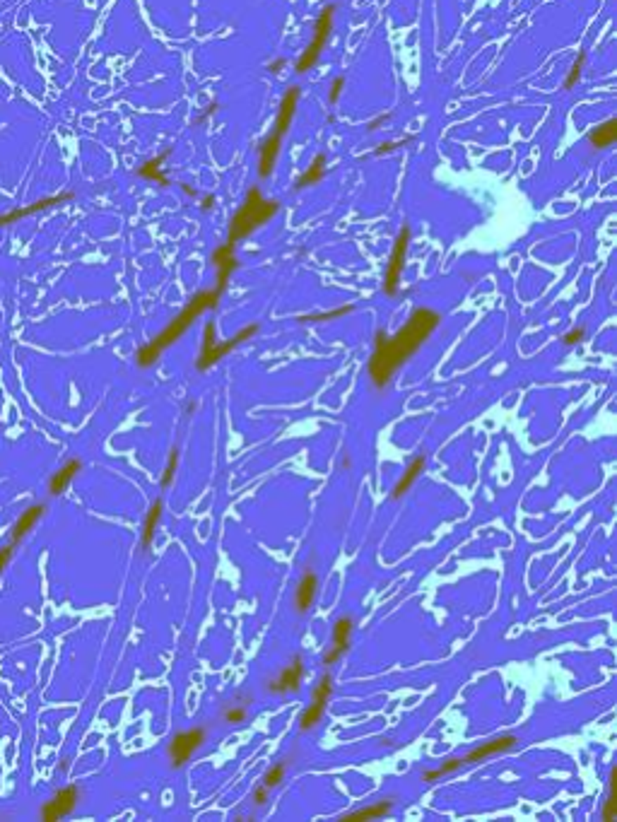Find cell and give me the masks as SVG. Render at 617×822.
I'll list each match as a JSON object with an SVG mask.
<instances>
[{
  "label": "cell",
  "instance_id": "cell-25",
  "mask_svg": "<svg viewBox=\"0 0 617 822\" xmlns=\"http://www.w3.org/2000/svg\"><path fill=\"white\" fill-rule=\"evenodd\" d=\"M354 307L352 304H345V307H338L333 311H324V314H307V316H299V321L302 324H326V321H336V319H343V316L352 314Z\"/></svg>",
  "mask_w": 617,
  "mask_h": 822
},
{
  "label": "cell",
  "instance_id": "cell-4",
  "mask_svg": "<svg viewBox=\"0 0 617 822\" xmlns=\"http://www.w3.org/2000/svg\"><path fill=\"white\" fill-rule=\"evenodd\" d=\"M277 210H280V205H277L275 201H268V198L260 193V188H251V191L246 193V201L241 203V208L237 210L234 218H232V222H230L227 244L237 246L239 241H244L248 234H253V232L260 230L265 222H270L272 218H275Z\"/></svg>",
  "mask_w": 617,
  "mask_h": 822
},
{
  "label": "cell",
  "instance_id": "cell-20",
  "mask_svg": "<svg viewBox=\"0 0 617 822\" xmlns=\"http://www.w3.org/2000/svg\"><path fill=\"white\" fill-rule=\"evenodd\" d=\"M425 465H427L425 456H415L413 460H410V465L405 468V473L400 475V480L396 482V487H393V497L400 499L403 494H408L410 487L415 485V480H418V477L425 473Z\"/></svg>",
  "mask_w": 617,
  "mask_h": 822
},
{
  "label": "cell",
  "instance_id": "cell-9",
  "mask_svg": "<svg viewBox=\"0 0 617 822\" xmlns=\"http://www.w3.org/2000/svg\"><path fill=\"white\" fill-rule=\"evenodd\" d=\"M77 803H80V788H77L75 784L63 786L60 791H55L53 798H48V801L41 805V820L44 822H58V820L68 818V815L75 810Z\"/></svg>",
  "mask_w": 617,
  "mask_h": 822
},
{
  "label": "cell",
  "instance_id": "cell-26",
  "mask_svg": "<svg viewBox=\"0 0 617 822\" xmlns=\"http://www.w3.org/2000/svg\"><path fill=\"white\" fill-rule=\"evenodd\" d=\"M176 468H179V451H171L169 453V460H166V468L162 473V487H171L174 485V477H176Z\"/></svg>",
  "mask_w": 617,
  "mask_h": 822
},
{
  "label": "cell",
  "instance_id": "cell-7",
  "mask_svg": "<svg viewBox=\"0 0 617 822\" xmlns=\"http://www.w3.org/2000/svg\"><path fill=\"white\" fill-rule=\"evenodd\" d=\"M408 246H410V227L403 225L396 241H393L391 256H388V263H386V273H383V292L388 297H396L398 294L400 277H403L405 260H408Z\"/></svg>",
  "mask_w": 617,
  "mask_h": 822
},
{
  "label": "cell",
  "instance_id": "cell-29",
  "mask_svg": "<svg viewBox=\"0 0 617 822\" xmlns=\"http://www.w3.org/2000/svg\"><path fill=\"white\" fill-rule=\"evenodd\" d=\"M617 815V791H610L608 801L603 803V810H600V818L603 822H613Z\"/></svg>",
  "mask_w": 617,
  "mask_h": 822
},
{
  "label": "cell",
  "instance_id": "cell-15",
  "mask_svg": "<svg viewBox=\"0 0 617 822\" xmlns=\"http://www.w3.org/2000/svg\"><path fill=\"white\" fill-rule=\"evenodd\" d=\"M70 198H73V193H60V196L41 198V201H37V203L27 205V208H18V210H13V213H8V215H0V227H8V225H13V222H18V220H25V218H29V215L44 213V210H48V208H55V205H60V203L70 201Z\"/></svg>",
  "mask_w": 617,
  "mask_h": 822
},
{
  "label": "cell",
  "instance_id": "cell-24",
  "mask_svg": "<svg viewBox=\"0 0 617 822\" xmlns=\"http://www.w3.org/2000/svg\"><path fill=\"white\" fill-rule=\"evenodd\" d=\"M326 176V154H316L314 159H311V164L304 169V174L297 179V188H309L314 186V183H319L321 179Z\"/></svg>",
  "mask_w": 617,
  "mask_h": 822
},
{
  "label": "cell",
  "instance_id": "cell-34",
  "mask_svg": "<svg viewBox=\"0 0 617 822\" xmlns=\"http://www.w3.org/2000/svg\"><path fill=\"white\" fill-rule=\"evenodd\" d=\"M15 548H18V545H13V543H10V545H3V548H0V571L8 569L10 559H13V555H15Z\"/></svg>",
  "mask_w": 617,
  "mask_h": 822
},
{
  "label": "cell",
  "instance_id": "cell-12",
  "mask_svg": "<svg viewBox=\"0 0 617 822\" xmlns=\"http://www.w3.org/2000/svg\"><path fill=\"white\" fill-rule=\"evenodd\" d=\"M213 263L215 268H218V282H215V287L218 290L225 292L227 285H230V277L234 275V270L239 268V260H237V246H232V244H222L213 251Z\"/></svg>",
  "mask_w": 617,
  "mask_h": 822
},
{
  "label": "cell",
  "instance_id": "cell-23",
  "mask_svg": "<svg viewBox=\"0 0 617 822\" xmlns=\"http://www.w3.org/2000/svg\"><path fill=\"white\" fill-rule=\"evenodd\" d=\"M166 157H169V150H164L162 154H157V157H152V159H147L145 164L140 166V169H138V176H140V179H147V181H159L162 183V186H166V176H164V171H162V166H164V162H166Z\"/></svg>",
  "mask_w": 617,
  "mask_h": 822
},
{
  "label": "cell",
  "instance_id": "cell-16",
  "mask_svg": "<svg viewBox=\"0 0 617 822\" xmlns=\"http://www.w3.org/2000/svg\"><path fill=\"white\" fill-rule=\"evenodd\" d=\"M44 512H46L44 504H32V507H27L25 512L18 516L13 529H10V543H13V545H20L22 538H25L27 533H32V529L41 521Z\"/></svg>",
  "mask_w": 617,
  "mask_h": 822
},
{
  "label": "cell",
  "instance_id": "cell-13",
  "mask_svg": "<svg viewBox=\"0 0 617 822\" xmlns=\"http://www.w3.org/2000/svg\"><path fill=\"white\" fill-rule=\"evenodd\" d=\"M516 743H519V738H516V736H499V738H494V741H487V743H482V745H475L468 755H463L460 760H463V764L482 762V760H487V757H494V755L507 753V750L514 748Z\"/></svg>",
  "mask_w": 617,
  "mask_h": 822
},
{
  "label": "cell",
  "instance_id": "cell-22",
  "mask_svg": "<svg viewBox=\"0 0 617 822\" xmlns=\"http://www.w3.org/2000/svg\"><path fill=\"white\" fill-rule=\"evenodd\" d=\"M159 519H162V499L152 502V507H150L147 514H145V524H142V548H145V550L152 548L154 536H157Z\"/></svg>",
  "mask_w": 617,
  "mask_h": 822
},
{
  "label": "cell",
  "instance_id": "cell-21",
  "mask_svg": "<svg viewBox=\"0 0 617 822\" xmlns=\"http://www.w3.org/2000/svg\"><path fill=\"white\" fill-rule=\"evenodd\" d=\"M615 140H617V121L615 119L603 121V124H598L596 128H591V133H588V142H591L596 150H605V147L615 145Z\"/></svg>",
  "mask_w": 617,
  "mask_h": 822
},
{
  "label": "cell",
  "instance_id": "cell-3",
  "mask_svg": "<svg viewBox=\"0 0 617 822\" xmlns=\"http://www.w3.org/2000/svg\"><path fill=\"white\" fill-rule=\"evenodd\" d=\"M299 97H302V92H299L297 85L290 87V90L285 92V97H282L280 111H277V119H275V126H272V131L268 133V138H265L263 145H260V150H258V176H260V179H268V176H272V169H275L277 157H280L282 140H285L287 131L292 128V121H294V114H297Z\"/></svg>",
  "mask_w": 617,
  "mask_h": 822
},
{
  "label": "cell",
  "instance_id": "cell-35",
  "mask_svg": "<svg viewBox=\"0 0 617 822\" xmlns=\"http://www.w3.org/2000/svg\"><path fill=\"white\" fill-rule=\"evenodd\" d=\"M253 803H256V805L268 803V786H265V784H260V786L253 791Z\"/></svg>",
  "mask_w": 617,
  "mask_h": 822
},
{
  "label": "cell",
  "instance_id": "cell-8",
  "mask_svg": "<svg viewBox=\"0 0 617 822\" xmlns=\"http://www.w3.org/2000/svg\"><path fill=\"white\" fill-rule=\"evenodd\" d=\"M205 743V729L203 726H196V729H188V731H181L176 733L174 738L169 741V762L174 769L183 767V764L188 762V760L196 755V750Z\"/></svg>",
  "mask_w": 617,
  "mask_h": 822
},
{
  "label": "cell",
  "instance_id": "cell-6",
  "mask_svg": "<svg viewBox=\"0 0 617 822\" xmlns=\"http://www.w3.org/2000/svg\"><path fill=\"white\" fill-rule=\"evenodd\" d=\"M333 18H336V5H326L324 10H321V15L316 18V25H314V37H311L309 46L304 48V53L299 55L297 60V73H309L311 68H314L316 63H319L321 53H324L328 39H331V32H333Z\"/></svg>",
  "mask_w": 617,
  "mask_h": 822
},
{
  "label": "cell",
  "instance_id": "cell-36",
  "mask_svg": "<svg viewBox=\"0 0 617 822\" xmlns=\"http://www.w3.org/2000/svg\"><path fill=\"white\" fill-rule=\"evenodd\" d=\"M388 119H391V116H388V114H381V116H379V119H376V121H374V124H369V131H376V128H381V126H383V124H386V121H388Z\"/></svg>",
  "mask_w": 617,
  "mask_h": 822
},
{
  "label": "cell",
  "instance_id": "cell-28",
  "mask_svg": "<svg viewBox=\"0 0 617 822\" xmlns=\"http://www.w3.org/2000/svg\"><path fill=\"white\" fill-rule=\"evenodd\" d=\"M583 60H586V53H583V51H579V55H576V58H574V63H571V70H569V75H566V82H564V87H566V90H571V87H574L576 82H579V77H581V70H583Z\"/></svg>",
  "mask_w": 617,
  "mask_h": 822
},
{
  "label": "cell",
  "instance_id": "cell-10",
  "mask_svg": "<svg viewBox=\"0 0 617 822\" xmlns=\"http://www.w3.org/2000/svg\"><path fill=\"white\" fill-rule=\"evenodd\" d=\"M331 694H333V677L326 673L319 680V685L314 687V694H311V704L307 709H304V714H302V721H299L302 731L314 729V726L319 724L321 719H324L326 704H328V699H331Z\"/></svg>",
  "mask_w": 617,
  "mask_h": 822
},
{
  "label": "cell",
  "instance_id": "cell-18",
  "mask_svg": "<svg viewBox=\"0 0 617 822\" xmlns=\"http://www.w3.org/2000/svg\"><path fill=\"white\" fill-rule=\"evenodd\" d=\"M316 588H319V576H316V571L307 569L302 574V579H299L297 591H294V605H297L299 613H307L311 605H314Z\"/></svg>",
  "mask_w": 617,
  "mask_h": 822
},
{
  "label": "cell",
  "instance_id": "cell-17",
  "mask_svg": "<svg viewBox=\"0 0 617 822\" xmlns=\"http://www.w3.org/2000/svg\"><path fill=\"white\" fill-rule=\"evenodd\" d=\"M80 470H82V463L77 458L65 460V463L51 475V480H48V494H53V497L63 494L65 490H68L70 482L75 480V475H80Z\"/></svg>",
  "mask_w": 617,
  "mask_h": 822
},
{
  "label": "cell",
  "instance_id": "cell-37",
  "mask_svg": "<svg viewBox=\"0 0 617 822\" xmlns=\"http://www.w3.org/2000/svg\"><path fill=\"white\" fill-rule=\"evenodd\" d=\"M213 205H215V196H205V198H203V203H200V208H203V210H210Z\"/></svg>",
  "mask_w": 617,
  "mask_h": 822
},
{
  "label": "cell",
  "instance_id": "cell-1",
  "mask_svg": "<svg viewBox=\"0 0 617 822\" xmlns=\"http://www.w3.org/2000/svg\"><path fill=\"white\" fill-rule=\"evenodd\" d=\"M442 316L434 309L418 307L410 314V319L405 321V326L400 329L396 336H388L386 331H376L374 338V352L369 357L366 371H369V379L376 388H386L388 381L393 379V374L413 357L415 352L422 347V343L437 331Z\"/></svg>",
  "mask_w": 617,
  "mask_h": 822
},
{
  "label": "cell",
  "instance_id": "cell-33",
  "mask_svg": "<svg viewBox=\"0 0 617 822\" xmlns=\"http://www.w3.org/2000/svg\"><path fill=\"white\" fill-rule=\"evenodd\" d=\"M583 338H586V329H583V326H576V329H571L569 333H566L562 340L566 343V345H576V343H581Z\"/></svg>",
  "mask_w": 617,
  "mask_h": 822
},
{
  "label": "cell",
  "instance_id": "cell-32",
  "mask_svg": "<svg viewBox=\"0 0 617 822\" xmlns=\"http://www.w3.org/2000/svg\"><path fill=\"white\" fill-rule=\"evenodd\" d=\"M343 90H345V77H336L331 85V90H328V99H331V104H336L338 99H340Z\"/></svg>",
  "mask_w": 617,
  "mask_h": 822
},
{
  "label": "cell",
  "instance_id": "cell-11",
  "mask_svg": "<svg viewBox=\"0 0 617 822\" xmlns=\"http://www.w3.org/2000/svg\"><path fill=\"white\" fill-rule=\"evenodd\" d=\"M302 677H304V658L297 654V656L292 658V663L285 665V668L280 670V675L268 682V690L275 694L297 692L299 687H302Z\"/></svg>",
  "mask_w": 617,
  "mask_h": 822
},
{
  "label": "cell",
  "instance_id": "cell-19",
  "mask_svg": "<svg viewBox=\"0 0 617 822\" xmlns=\"http://www.w3.org/2000/svg\"><path fill=\"white\" fill-rule=\"evenodd\" d=\"M393 808V801H376L371 805H364V808L354 810V813H347L343 815V822H369V820H381L386 818L388 813H391Z\"/></svg>",
  "mask_w": 617,
  "mask_h": 822
},
{
  "label": "cell",
  "instance_id": "cell-30",
  "mask_svg": "<svg viewBox=\"0 0 617 822\" xmlns=\"http://www.w3.org/2000/svg\"><path fill=\"white\" fill-rule=\"evenodd\" d=\"M413 138H415V135H408V138H403V140H398V142H381V145L374 150V154H376V157H381V154L396 152V150H400L403 145H408V142L413 140Z\"/></svg>",
  "mask_w": 617,
  "mask_h": 822
},
{
  "label": "cell",
  "instance_id": "cell-27",
  "mask_svg": "<svg viewBox=\"0 0 617 822\" xmlns=\"http://www.w3.org/2000/svg\"><path fill=\"white\" fill-rule=\"evenodd\" d=\"M285 771H287V764L285 762H277V764H272V767L265 771V779H263V784L268 786V788H272V786H280L282 784V779H285Z\"/></svg>",
  "mask_w": 617,
  "mask_h": 822
},
{
  "label": "cell",
  "instance_id": "cell-2",
  "mask_svg": "<svg viewBox=\"0 0 617 822\" xmlns=\"http://www.w3.org/2000/svg\"><path fill=\"white\" fill-rule=\"evenodd\" d=\"M220 297H222V290H218V287H213V290H203V292H198L196 297H191V302H188L186 307H183L179 314H176L174 319H171L169 324L164 326L162 333H157L152 340L145 343V345L138 350V352H135L138 366L147 369V366L157 364V359L164 354V350H169L176 340H181L183 333H186L193 324H196V319H200L205 311L218 307Z\"/></svg>",
  "mask_w": 617,
  "mask_h": 822
},
{
  "label": "cell",
  "instance_id": "cell-5",
  "mask_svg": "<svg viewBox=\"0 0 617 822\" xmlns=\"http://www.w3.org/2000/svg\"><path fill=\"white\" fill-rule=\"evenodd\" d=\"M256 333H258V324H248V326H244L237 336L227 338V340H218V329H215L213 321H208L203 329V347H200V354L196 359V369L208 371L210 366H215L220 359H225L227 354H230L232 350H237L241 343L251 340Z\"/></svg>",
  "mask_w": 617,
  "mask_h": 822
},
{
  "label": "cell",
  "instance_id": "cell-38",
  "mask_svg": "<svg viewBox=\"0 0 617 822\" xmlns=\"http://www.w3.org/2000/svg\"><path fill=\"white\" fill-rule=\"evenodd\" d=\"M282 68H285V60H282V58H280V60H277V63H275V65H270V70H272V73H280V70H282Z\"/></svg>",
  "mask_w": 617,
  "mask_h": 822
},
{
  "label": "cell",
  "instance_id": "cell-31",
  "mask_svg": "<svg viewBox=\"0 0 617 822\" xmlns=\"http://www.w3.org/2000/svg\"><path fill=\"white\" fill-rule=\"evenodd\" d=\"M246 709L244 707H227V712H225V721L227 724H232V726H237V724H244V721H246Z\"/></svg>",
  "mask_w": 617,
  "mask_h": 822
},
{
  "label": "cell",
  "instance_id": "cell-14",
  "mask_svg": "<svg viewBox=\"0 0 617 822\" xmlns=\"http://www.w3.org/2000/svg\"><path fill=\"white\" fill-rule=\"evenodd\" d=\"M350 637H352V620H350L347 615H343V618H338L336 625H333V649L324 656L326 665H333L343 658V654L350 649Z\"/></svg>",
  "mask_w": 617,
  "mask_h": 822
}]
</instances>
